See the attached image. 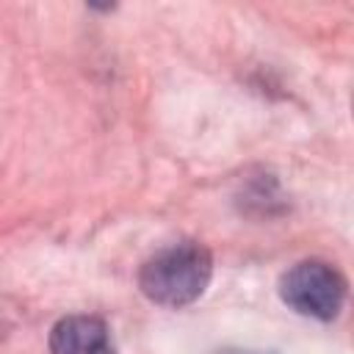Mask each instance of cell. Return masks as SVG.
<instances>
[{"label": "cell", "mask_w": 354, "mask_h": 354, "mask_svg": "<svg viewBox=\"0 0 354 354\" xmlns=\"http://www.w3.org/2000/svg\"><path fill=\"white\" fill-rule=\"evenodd\" d=\"M213 277V257L202 243L180 241L155 252L138 274L144 296L163 307H185L196 301Z\"/></svg>", "instance_id": "6da1fadb"}, {"label": "cell", "mask_w": 354, "mask_h": 354, "mask_svg": "<svg viewBox=\"0 0 354 354\" xmlns=\"http://www.w3.org/2000/svg\"><path fill=\"white\" fill-rule=\"evenodd\" d=\"M282 301L293 307L299 315L332 321L346 301V279L321 260L296 263L279 282Z\"/></svg>", "instance_id": "7a4b0ae2"}, {"label": "cell", "mask_w": 354, "mask_h": 354, "mask_svg": "<svg viewBox=\"0 0 354 354\" xmlns=\"http://www.w3.org/2000/svg\"><path fill=\"white\" fill-rule=\"evenodd\" d=\"M50 354H116V343L105 321L94 315H69L53 326Z\"/></svg>", "instance_id": "3957f363"}, {"label": "cell", "mask_w": 354, "mask_h": 354, "mask_svg": "<svg viewBox=\"0 0 354 354\" xmlns=\"http://www.w3.org/2000/svg\"><path fill=\"white\" fill-rule=\"evenodd\" d=\"M227 354H254V351H227Z\"/></svg>", "instance_id": "277c9868"}]
</instances>
